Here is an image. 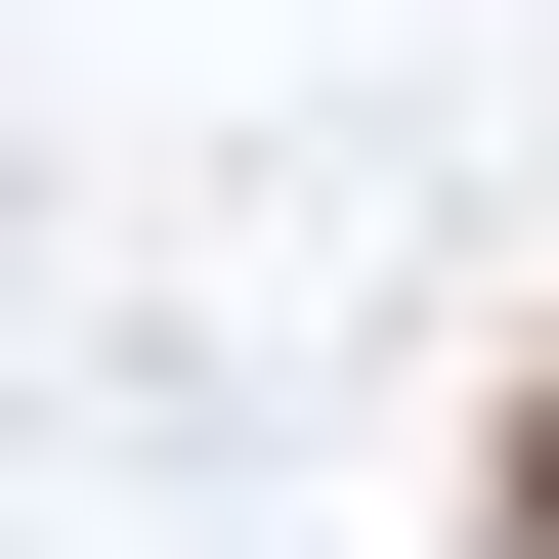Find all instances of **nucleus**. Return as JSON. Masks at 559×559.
<instances>
[{
    "label": "nucleus",
    "mask_w": 559,
    "mask_h": 559,
    "mask_svg": "<svg viewBox=\"0 0 559 559\" xmlns=\"http://www.w3.org/2000/svg\"><path fill=\"white\" fill-rule=\"evenodd\" d=\"M516 559H559V430H516Z\"/></svg>",
    "instance_id": "obj_1"
}]
</instances>
